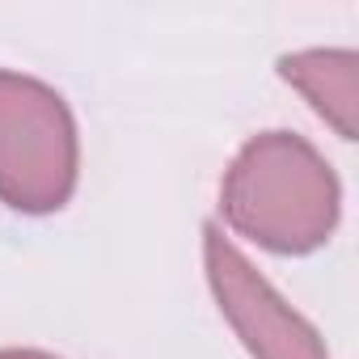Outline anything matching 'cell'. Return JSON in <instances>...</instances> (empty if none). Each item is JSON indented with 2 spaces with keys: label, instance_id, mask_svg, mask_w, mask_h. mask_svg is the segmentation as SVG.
Instances as JSON below:
<instances>
[{
  "label": "cell",
  "instance_id": "1",
  "mask_svg": "<svg viewBox=\"0 0 359 359\" xmlns=\"http://www.w3.org/2000/svg\"><path fill=\"white\" fill-rule=\"evenodd\" d=\"M338 177L325 156L292 131L254 135L229 165L220 212L229 229L271 254H313L338 229Z\"/></svg>",
  "mask_w": 359,
  "mask_h": 359
},
{
  "label": "cell",
  "instance_id": "2",
  "mask_svg": "<svg viewBox=\"0 0 359 359\" xmlns=\"http://www.w3.org/2000/svg\"><path fill=\"white\" fill-rule=\"evenodd\" d=\"M76 123L68 102L22 72H0V199L13 212H60L76 191Z\"/></svg>",
  "mask_w": 359,
  "mask_h": 359
},
{
  "label": "cell",
  "instance_id": "3",
  "mask_svg": "<svg viewBox=\"0 0 359 359\" xmlns=\"http://www.w3.org/2000/svg\"><path fill=\"white\" fill-rule=\"evenodd\" d=\"M203 262L216 304L254 359H330L317 330L258 275V266L216 229H203Z\"/></svg>",
  "mask_w": 359,
  "mask_h": 359
},
{
  "label": "cell",
  "instance_id": "4",
  "mask_svg": "<svg viewBox=\"0 0 359 359\" xmlns=\"http://www.w3.org/2000/svg\"><path fill=\"white\" fill-rule=\"evenodd\" d=\"M279 76L342 135L359 131V55L355 51H296L279 60Z\"/></svg>",
  "mask_w": 359,
  "mask_h": 359
},
{
  "label": "cell",
  "instance_id": "5",
  "mask_svg": "<svg viewBox=\"0 0 359 359\" xmlns=\"http://www.w3.org/2000/svg\"><path fill=\"white\" fill-rule=\"evenodd\" d=\"M0 359H55L47 351H26V346H9V351H0Z\"/></svg>",
  "mask_w": 359,
  "mask_h": 359
}]
</instances>
